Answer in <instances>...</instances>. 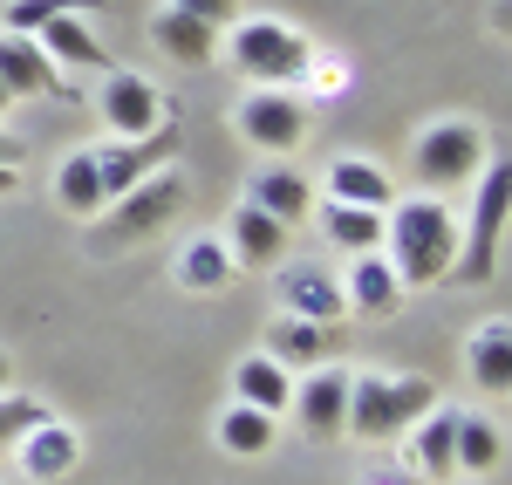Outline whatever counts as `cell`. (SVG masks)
Returning a JSON list of instances; mask_svg holds the SVG:
<instances>
[{
  "label": "cell",
  "instance_id": "obj_24",
  "mask_svg": "<svg viewBox=\"0 0 512 485\" xmlns=\"http://www.w3.org/2000/svg\"><path fill=\"white\" fill-rule=\"evenodd\" d=\"M321 226H328V240L349 246V253H376V246H383V212H369V205H342V199H328Z\"/></svg>",
  "mask_w": 512,
  "mask_h": 485
},
{
  "label": "cell",
  "instance_id": "obj_29",
  "mask_svg": "<svg viewBox=\"0 0 512 485\" xmlns=\"http://www.w3.org/2000/svg\"><path fill=\"white\" fill-rule=\"evenodd\" d=\"M89 7H103V0H14V7H7V35H35L41 21H55V14H89Z\"/></svg>",
  "mask_w": 512,
  "mask_h": 485
},
{
  "label": "cell",
  "instance_id": "obj_5",
  "mask_svg": "<svg viewBox=\"0 0 512 485\" xmlns=\"http://www.w3.org/2000/svg\"><path fill=\"white\" fill-rule=\"evenodd\" d=\"M185 205V178L164 164L151 171L144 185H130L123 199H110V219H103V246H123V240H144V233H158L164 219Z\"/></svg>",
  "mask_w": 512,
  "mask_h": 485
},
{
  "label": "cell",
  "instance_id": "obj_11",
  "mask_svg": "<svg viewBox=\"0 0 512 485\" xmlns=\"http://www.w3.org/2000/svg\"><path fill=\"white\" fill-rule=\"evenodd\" d=\"M0 82L14 89V103L21 96H69V76L41 55L35 35H0Z\"/></svg>",
  "mask_w": 512,
  "mask_h": 485
},
{
  "label": "cell",
  "instance_id": "obj_33",
  "mask_svg": "<svg viewBox=\"0 0 512 485\" xmlns=\"http://www.w3.org/2000/svg\"><path fill=\"white\" fill-rule=\"evenodd\" d=\"M0 390H14V363L7 356H0Z\"/></svg>",
  "mask_w": 512,
  "mask_h": 485
},
{
  "label": "cell",
  "instance_id": "obj_25",
  "mask_svg": "<svg viewBox=\"0 0 512 485\" xmlns=\"http://www.w3.org/2000/svg\"><path fill=\"white\" fill-rule=\"evenodd\" d=\"M451 445H458V410H424L417 417V465L431 472V479H444V472H458V458H451Z\"/></svg>",
  "mask_w": 512,
  "mask_h": 485
},
{
  "label": "cell",
  "instance_id": "obj_27",
  "mask_svg": "<svg viewBox=\"0 0 512 485\" xmlns=\"http://www.w3.org/2000/svg\"><path fill=\"white\" fill-rule=\"evenodd\" d=\"M451 458H458L465 472H499V458H506V431L485 424V417H458V445H451Z\"/></svg>",
  "mask_w": 512,
  "mask_h": 485
},
{
  "label": "cell",
  "instance_id": "obj_14",
  "mask_svg": "<svg viewBox=\"0 0 512 485\" xmlns=\"http://www.w3.org/2000/svg\"><path fill=\"white\" fill-rule=\"evenodd\" d=\"M35 41H41V55H48L55 69H103V62H110V55H103V41L89 35V21H82V14H55V21H41Z\"/></svg>",
  "mask_w": 512,
  "mask_h": 485
},
{
  "label": "cell",
  "instance_id": "obj_28",
  "mask_svg": "<svg viewBox=\"0 0 512 485\" xmlns=\"http://www.w3.org/2000/svg\"><path fill=\"white\" fill-rule=\"evenodd\" d=\"M178 281L192 287V294L226 287V281H233V253H226V240H192V246H185V260H178Z\"/></svg>",
  "mask_w": 512,
  "mask_h": 485
},
{
  "label": "cell",
  "instance_id": "obj_1",
  "mask_svg": "<svg viewBox=\"0 0 512 485\" xmlns=\"http://www.w3.org/2000/svg\"><path fill=\"white\" fill-rule=\"evenodd\" d=\"M383 246H390L383 260L396 267L403 287H437L444 274H451V260H458V219L444 212L437 192L396 199L390 212H383Z\"/></svg>",
  "mask_w": 512,
  "mask_h": 485
},
{
  "label": "cell",
  "instance_id": "obj_12",
  "mask_svg": "<svg viewBox=\"0 0 512 485\" xmlns=\"http://www.w3.org/2000/svg\"><path fill=\"white\" fill-rule=\"evenodd\" d=\"M226 253H233V267H253V274H267L287 260V226L267 219L260 205H239L233 219H226Z\"/></svg>",
  "mask_w": 512,
  "mask_h": 485
},
{
  "label": "cell",
  "instance_id": "obj_13",
  "mask_svg": "<svg viewBox=\"0 0 512 485\" xmlns=\"http://www.w3.org/2000/svg\"><path fill=\"white\" fill-rule=\"evenodd\" d=\"M280 301H287V315H308V322H321V328H335L349 315L342 281H328L321 267H287V274H280Z\"/></svg>",
  "mask_w": 512,
  "mask_h": 485
},
{
  "label": "cell",
  "instance_id": "obj_9",
  "mask_svg": "<svg viewBox=\"0 0 512 485\" xmlns=\"http://www.w3.org/2000/svg\"><path fill=\"white\" fill-rule=\"evenodd\" d=\"M478 164H485V137H478V123H437L417 137V178H424V192H451V185H465Z\"/></svg>",
  "mask_w": 512,
  "mask_h": 485
},
{
  "label": "cell",
  "instance_id": "obj_7",
  "mask_svg": "<svg viewBox=\"0 0 512 485\" xmlns=\"http://www.w3.org/2000/svg\"><path fill=\"white\" fill-rule=\"evenodd\" d=\"M178 158V117H164L151 137H117L110 151H96V178H103V205L123 199L130 185H144L151 171H164V164Z\"/></svg>",
  "mask_w": 512,
  "mask_h": 485
},
{
  "label": "cell",
  "instance_id": "obj_8",
  "mask_svg": "<svg viewBox=\"0 0 512 485\" xmlns=\"http://www.w3.org/2000/svg\"><path fill=\"white\" fill-rule=\"evenodd\" d=\"M239 137L253 144V151H301V137H308V103L294 96V89H253L246 103H239Z\"/></svg>",
  "mask_w": 512,
  "mask_h": 485
},
{
  "label": "cell",
  "instance_id": "obj_19",
  "mask_svg": "<svg viewBox=\"0 0 512 485\" xmlns=\"http://www.w3.org/2000/svg\"><path fill=\"white\" fill-rule=\"evenodd\" d=\"M246 205H260V212L280 219V226H301V219H308V205H315V185H308L301 171H260V178H253V192H246Z\"/></svg>",
  "mask_w": 512,
  "mask_h": 485
},
{
  "label": "cell",
  "instance_id": "obj_26",
  "mask_svg": "<svg viewBox=\"0 0 512 485\" xmlns=\"http://www.w3.org/2000/svg\"><path fill=\"white\" fill-rule=\"evenodd\" d=\"M274 424H280V417H267V410L233 404L226 417H219V445L233 451V458H260V451L274 445Z\"/></svg>",
  "mask_w": 512,
  "mask_h": 485
},
{
  "label": "cell",
  "instance_id": "obj_18",
  "mask_svg": "<svg viewBox=\"0 0 512 485\" xmlns=\"http://www.w3.org/2000/svg\"><path fill=\"white\" fill-rule=\"evenodd\" d=\"M287 397H294V376H287L274 356H246V363L233 369V404H253V410H267V417H280Z\"/></svg>",
  "mask_w": 512,
  "mask_h": 485
},
{
  "label": "cell",
  "instance_id": "obj_30",
  "mask_svg": "<svg viewBox=\"0 0 512 485\" xmlns=\"http://www.w3.org/2000/svg\"><path fill=\"white\" fill-rule=\"evenodd\" d=\"M41 417H48V404L21 397V390H0V451H7V445H21V438L35 431Z\"/></svg>",
  "mask_w": 512,
  "mask_h": 485
},
{
  "label": "cell",
  "instance_id": "obj_31",
  "mask_svg": "<svg viewBox=\"0 0 512 485\" xmlns=\"http://www.w3.org/2000/svg\"><path fill=\"white\" fill-rule=\"evenodd\" d=\"M178 14H198L205 28H233L239 21V0H171Z\"/></svg>",
  "mask_w": 512,
  "mask_h": 485
},
{
  "label": "cell",
  "instance_id": "obj_4",
  "mask_svg": "<svg viewBox=\"0 0 512 485\" xmlns=\"http://www.w3.org/2000/svg\"><path fill=\"white\" fill-rule=\"evenodd\" d=\"M506 212H512V178L506 164H485V185H478V205H472V233L458 240V260L444 281L458 287H478L499 274V233H506Z\"/></svg>",
  "mask_w": 512,
  "mask_h": 485
},
{
  "label": "cell",
  "instance_id": "obj_3",
  "mask_svg": "<svg viewBox=\"0 0 512 485\" xmlns=\"http://www.w3.org/2000/svg\"><path fill=\"white\" fill-rule=\"evenodd\" d=\"M233 62L253 89H294L315 69V48L287 21H233Z\"/></svg>",
  "mask_w": 512,
  "mask_h": 485
},
{
  "label": "cell",
  "instance_id": "obj_10",
  "mask_svg": "<svg viewBox=\"0 0 512 485\" xmlns=\"http://www.w3.org/2000/svg\"><path fill=\"white\" fill-rule=\"evenodd\" d=\"M96 110H103V123H110L117 137H151V130L171 117V103L158 96V82L130 76V69L103 76V96H96Z\"/></svg>",
  "mask_w": 512,
  "mask_h": 485
},
{
  "label": "cell",
  "instance_id": "obj_21",
  "mask_svg": "<svg viewBox=\"0 0 512 485\" xmlns=\"http://www.w3.org/2000/svg\"><path fill=\"white\" fill-rule=\"evenodd\" d=\"M212 35H219V28H205L198 14H178V7H164L158 21H151V41H158L171 62H185V69H198V62L212 55Z\"/></svg>",
  "mask_w": 512,
  "mask_h": 485
},
{
  "label": "cell",
  "instance_id": "obj_15",
  "mask_svg": "<svg viewBox=\"0 0 512 485\" xmlns=\"http://www.w3.org/2000/svg\"><path fill=\"white\" fill-rule=\"evenodd\" d=\"M328 199L369 205V212H390V205H396V185H390V171H383V164H369V158H335V164H328Z\"/></svg>",
  "mask_w": 512,
  "mask_h": 485
},
{
  "label": "cell",
  "instance_id": "obj_17",
  "mask_svg": "<svg viewBox=\"0 0 512 485\" xmlns=\"http://www.w3.org/2000/svg\"><path fill=\"white\" fill-rule=\"evenodd\" d=\"M342 294H349V308H362V315H390L396 301H403V281H396V267L383 260V246L376 253H355Z\"/></svg>",
  "mask_w": 512,
  "mask_h": 485
},
{
  "label": "cell",
  "instance_id": "obj_23",
  "mask_svg": "<svg viewBox=\"0 0 512 485\" xmlns=\"http://www.w3.org/2000/svg\"><path fill=\"white\" fill-rule=\"evenodd\" d=\"M472 376H478V390H492V397H506V390H512V335H506V322H485V328H478Z\"/></svg>",
  "mask_w": 512,
  "mask_h": 485
},
{
  "label": "cell",
  "instance_id": "obj_22",
  "mask_svg": "<svg viewBox=\"0 0 512 485\" xmlns=\"http://www.w3.org/2000/svg\"><path fill=\"white\" fill-rule=\"evenodd\" d=\"M55 199H62V212H76V219H96V212H103L96 151H76V158H62V171H55Z\"/></svg>",
  "mask_w": 512,
  "mask_h": 485
},
{
  "label": "cell",
  "instance_id": "obj_32",
  "mask_svg": "<svg viewBox=\"0 0 512 485\" xmlns=\"http://www.w3.org/2000/svg\"><path fill=\"white\" fill-rule=\"evenodd\" d=\"M14 164H21V144H14V137H0V199L21 185V171H14Z\"/></svg>",
  "mask_w": 512,
  "mask_h": 485
},
{
  "label": "cell",
  "instance_id": "obj_34",
  "mask_svg": "<svg viewBox=\"0 0 512 485\" xmlns=\"http://www.w3.org/2000/svg\"><path fill=\"white\" fill-rule=\"evenodd\" d=\"M7 110H14V89H7V82H0V117H7Z\"/></svg>",
  "mask_w": 512,
  "mask_h": 485
},
{
  "label": "cell",
  "instance_id": "obj_6",
  "mask_svg": "<svg viewBox=\"0 0 512 485\" xmlns=\"http://www.w3.org/2000/svg\"><path fill=\"white\" fill-rule=\"evenodd\" d=\"M349 376L355 369L315 363L294 383V397H287V410L301 417V431H308L315 445H342V438H349Z\"/></svg>",
  "mask_w": 512,
  "mask_h": 485
},
{
  "label": "cell",
  "instance_id": "obj_20",
  "mask_svg": "<svg viewBox=\"0 0 512 485\" xmlns=\"http://www.w3.org/2000/svg\"><path fill=\"white\" fill-rule=\"evenodd\" d=\"M267 356H274L280 369H315L321 356H328V328L308 322V315H280V322L267 328Z\"/></svg>",
  "mask_w": 512,
  "mask_h": 485
},
{
  "label": "cell",
  "instance_id": "obj_16",
  "mask_svg": "<svg viewBox=\"0 0 512 485\" xmlns=\"http://www.w3.org/2000/svg\"><path fill=\"white\" fill-rule=\"evenodd\" d=\"M76 458H82L76 431L55 424V417H41L35 431L21 438V472H28V479H62V472H76Z\"/></svg>",
  "mask_w": 512,
  "mask_h": 485
},
{
  "label": "cell",
  "instance_id": "obj_2",
  "mask_svg": "<svg viewBox=\"0 0 512 485\" xmlns=\"http://www.w3.org/2000/svg\"><path fill=\"white\" fill-rule=\"evenodd\" d=\"M437 404V390L424 376H349V438H396L410 431L424 410Z\"/></svg>",
  "mask_w": 512,
  "mask_h": 485
}]
</instances>
